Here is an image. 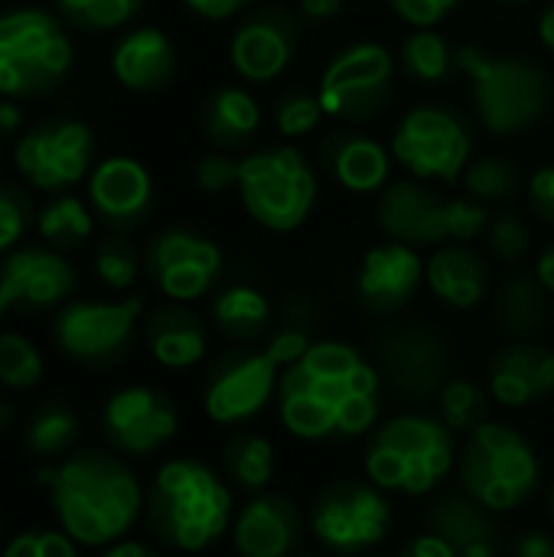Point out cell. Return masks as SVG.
Returning <instances> with one entry per match:
<instances>
[{
	"label": "cell",
	"instance_id": "obj_17",
	"mask_svg": "<svg viewBox=\"0 0 554 557\" xmlns=\"http://www.w3.org/2000/svg\"><path fill=\"white\" fill-rule=\"evenodd\" d=\"M180 431L173 398L150 385L118 388L101 408V437L121 457H153Z\"/></svg>",
	"mask_w": 554,
	"mask_h": 557
},
{
	"label": "cell",
	"instance_id": "obj_43",
	"mask_svg": "<svg viewBox=\"0 0 554 557\" xmlns=\"http://www.w3.org/2000/svg\"><path fill=\"white\" fill-rule=\"evenodd\" d=\"M483 238H487L490 255H493L500 264H509V268L522 264V261L532 255V245H535L532 225H529L519 212H513V209L493 212V222H490V228H487Z\"/></svg>",
	"mask_w": 554,
	"mask_h": 557
},
{
	"label": "cell",
	"instance_id": "obj_27",
	"mask_svg": "<svg viewBox=\"0 0 554 557\" xmlns=\"http://www.w3.org/2000/svg\"><path fill=\"white\" fill-rule=\"evenodd\" d=\"M424 284L444 307L473 310L490 294V264L473 245L444 242L424 261Z\"/></svg>",
	"mask_w": 554,
	"mask_h": 557
},
{
	"label": "cell",
	"instance_id": "obj_36",
	"mask_svg": "<svg viewBox=\"0 0 554 557\" xmlns=\"http://www.w3.org/2000/svg\"><path fill=\"white\" fill-rule=\"evenodd\" d=\"M95 228V215L91 209L78 199V196H56L49 206H42L39 219H36V232L42 235V245L56 248V251H72L78 245H85L91 238Z\"/></svg>",
	"mask_w": 554,
	"mask_h": 557
},
{
	"label": "cell",
	"instance_id": "obj_5",
	"mask_svg": "<svg viewBox=\"0 0 554 557\" xmlns=\"http://www.w3.org/2000/svg\"><path fill=\"white\" fill-rule=\"evenodd\" d=\"M454 460V431L441 418L405 411L372 431L362 463L382 493L428 496L447 480Z\"/></svg>",
	"mask_w": 554,
	"mask_h": 557
},
{
	"label": "cell",
	"instance_id": "obj_18",
	"mask_svg": "<svg viewBox=\"0 0 554 557\" xmlns=\"http://www.w3.org/2000/svg\"><path fill=\"white\" fill-rule=\"evenodd\" d=\"M300 16L281 7H251L229 36V65L238 82L258 88L284 78L297 59Z\"/></svg>",
	"mask_w": 554,
	"mask_h": 557
},
{
	"label": "cell",
	"instance_id": "obj_14",
	"mask_svg": "<svg viewBox=\"0 0 554 557\" xmlns=\"http://www.w3.org/2000/svg\"><path fill=\"white\" fill-rule=\"evenodd\" d=\"M379 372L385 388L402 398V401H431L441 395V388L451 382V346L447 339L421 323H405V326H392L379 346Z\"/></svg>",
	"mask_w": 554,
	"mask_h": 557
},
{
	"label": "cell",
	"instance_id": "obj_33",
	"mask_svg": "<svg viewBox=\"0 0 554 557\" xmlns=\"http://www.w3.org/2000/svg\"><path fill=\"white\" fill-rule=\"evenodd\" d=\"M274 463L278 460H274L271 441L255 431H235L222 447L225 480L232 483V490H238L245 496L268 493V486L274 480Z\"/></svg>",
	"mask_w": 554,
	"mask_h": 557
},
{
	"label": "cell",
	"instance_id": "obj_11",
	"mask_svg": "<svg viewBox=\"0 0 554 557\" xmlns=\"http://www.w3.org/2000/svg\"><path fill=\"white\" fill-rule=\"evenodd\" d=\"M144 320V297L69 300L52 317L56 349L88 369H111L127 359Z\"/></svg>",
	"mask_w": 554,
	"mask_h": 557
},
{
	"label": "cell",
	"instance_id": "obj_64",
	"mask_svg": "<svg viewBox=\"0 0 554 557\" xmlns=\"http://www.w3.org/2000/svg\"><path fill=\"white\" fill-rule=\"evenodd\" d=\"M297 557H323V555H297Z\"/></svg>",
	"mask_w": 554,
	"mask_h": 557
},
{
	"label": "cell",
	"instance_id": "obj_35",
	"mask_svg": "<svg viewBox=\"0 0 554 557\" xmlns=\"http://www.w3.org/2000/svg\"><path fill=\"white\" fill-rule=\"evenodd\" d=\"M395 55L398 69L418 85H441L457 72V49L441 29H411Z\"/></svg>",
	"mask_w": 554,
	"mask_h": 557
},
{
	"label": "cell",
	"instance_id": "obj_58",
	"mask_svg": "<svg viewBox=\"0 0 554 557\" xmlns=\"http://www.w3.org/2000/svg\"><path fill=\"white\" fill-rule=\"evenodd\" d=\"M16 124H20V111H16V104L0 101V134H3V131H16Z\"/></svg>",
	"mask_w": 554,
	"mask_h": 557
},
{
	"label": "cell",
	"instance_id": "obj_48",
	"mask_svg": "<svg viewBox=\"0 0 554 557\" xmlns=\"http://www.w3.org/2000/svg\"><path fill=\"white\" fill-rule=\"evenodd\" d=\"M389 7L411 29H438L460 7V0H389Z\"/></svg>",
	"mask_w": 554,
	"mask_h": 557
},
{
	"label": "cell",
	"instance_id": "obj_12",
	"mask_svg": "<svg viewBox=\"0 0 554 557\" xmlns=\"http://www.w3.org/2000/svg\"><path fill=\"white\" fill-rule=\"evenodd\" d=\"M392 503L376 483L336 480L323 486L310 506L313 539L336 557L372 555L392 532Z\"/></svg>",
	"mask_w": 554,
	"mask_h": 557
},
{
	"label": "cell",
	"instance_id": "obj_60",
	"mask_svg": "<svg viewBox=\"0 0 554 557\" xmlns=\"http://www.w3.org/2000/svg\"><path fill=\"white\" fill-rule=\"evenodd\" d=\"M464 557H496V548H477V552H470V555Z\"/></svg>",
	"mask_w": 554,
	"mask_h": 557
},
{
	"label": "cell",
	"instance_id": "obj_24",
	"mask_svg": "<svg viewBox=\"0 0 554 557\" xmlns=\"http://www.w3.org/2000/svg\"><path fill=\"white\" fill-rule=\"evenodd\" d=\"M487 388L503 408H535L554 395V346L539 339L503 346L487 369Z\"/></svg>",
	"mask_w": 554,
	"mask_h": 557
},
{
	"label": "cell",
	"instance_id": "obj_52",
	"mask_svg": "<svg viewBox=\"0 0 554 557\" xmlns=\"http://www.w3.org/2000/svg\"><path fill=\"white\" fill-rule=\"evenodd\" d=\"M509 557H554V535L545 529H529L513 542Z\"/></svg>",
	"mask_w": 554,
	"mask_h": 557
},
{
	"label": "cell",
	"instance_id": "obj_40",
	"mask_svg": "<svg viewBox=\"0 0 554 557\" xmlns=\"http://www.w3.org/2000/svg\"><path fill=\"white\" fill-rule=\"evenodd\" d=\"M147 0H56L62 23L85 33H111L127 26Z\"/></svg>",
	"mask_w": 554,
	"mask_h": 557
},
{
	"label": "cell",
	"instance_id": "obj_49",
	"mask_svg": "<svg viewBox=\"0 0 554 557\" xmlns=\"http://www.w3.org/2000/svg\"><path fill=\"white\" fill-rule=\"evenodd\" d=\"M310 346H313V339H310L307 326H297V323H284L281 330H271V336L264 343L268 356L281 366V372L291 369L294 362H300Z\"/></svg>",
	"mask_w": 554,
	"mask_h": 557
},
{
	"label": "cell",
	"instance_id": "obj_41",
	"mask_svg": "<svg viewBox=\"0 0 554 557\" xmlns=\"http://www.w3.org/2000/svg\"><path fill=\"white\" fill-rule=\"evenodd\" d=\"M91 268L98 274V281L108 287V290H131L140 277V251L137 245L124 235V232H111L108 238H101L95 245V255H91Z\"/></svg>",
	"mask_w": 554,
	"mask_h": 557
},
{
	"label": "cell",
	"instance_id": "obj_6",
	"mask_svg": "<svg viewBox=\"0 0 554 557\" xmlns=\"http://www.w3.org/2000/svg\"><path fill=\"white\" fill-rule=\"evenodd\" d=\"M238 199L248 219L268 232H297L317 209L320 176L297 144H268L242 153Z\"/></svg>",
	"mask_w": 554,
	"mask_h": 557
},
{
	"label": "cell",
	"instance_id": "obj_22",
	"mask_svg": "<svg viewBox=\"0 0 554 557\" xmlns=\"http://www.w3.org/2000/svg\"><path fill=\"white\" fill-rule=\"evenodd\" d=\"M88 202L111 232L137 228L153 206V176L137 157H104L88 173Z\"/></svg>",
	"mask_w": 554,
	"mask_h": 557
},
{
	"label": "cell",
	"instance_id": "obj_54",
	"mask_svg": "<svg viewBox=\"0 0 554 557\" xmlns=\"http://www.w3.org/2000/svg\"><path fill=\"white\" fill-rule=\"evenodd\" d=\"M346 10V0H297V16L307 23H333Z\"/></svg>",
	"mask_w": 554,
	"mask_h": 557
},
{
	"label": "cell",
	"instance_id": "obj_46",
	"mask_svg": "<svg viewBox=\"0 0 554 557\" xmlns=\"http://www.w3.org/2000/svg\"><path fill=\"white\" fill-rule=\"evenodd\" d=\"M0 557H78V548L62 529H26L7 542Z\"/></svg>",
	"mask_w": 554,
	"mask_h": 557
},
{
	"label": "cell",
	"instance_id": "obj_42",
	"mask_svg": "<svg viewBox=\"0 0 554 557\" xmlns=\"http://www.w3.org/2000/svg\"><path fill=\"white\" fill-rule=\"evenodd\" d=\"M42 379V356L23 333H0V385L29 392Z\"/></svg>",
	"mask_w": 554,
	"mask_h": 557
},
{
	"label": "cell",
	"instance_id": "obj_4",
	"mask_svg": "<svg viewBox=\"0 0 554 557\" xmlns=\"http://www.w3.org/2000/svg\"><path fill=\"white\" fill-rule=\"evenodd\" d=\"M457 72L467 78L480 127L496 137L532 131L552 108V78L532 59L490 52L483 46H460Z\"/></svg>",
	"mask_w": 554,
	"mask_h": 557
},
{
	"label": "cell",
	"instance_id": "obj_16",
	"mask_svg": "<svg viewBox=\"0 0 554 557\" xmlns=\"http://www.w3.org/2000/svg\"><path fill=\"white\" fill-rule=\"evenodd\" d=\"M95 137L85 121L52 117L26 131L13 150L16 170L42 193H65L91 173Z\"/></svg>",
	"mask_w": 554,
	"mask_h": 557
},
{
	"label": "cell",
	"instance_id": "obj_8",
	"mask_svg": "<svg viewBox=\"0 0 554 557\" xmlns=\"http://www.w3.org/2000/svg\"><path fill=\"white\" fill-rule=\"evenodd\" d=\"M75 49L59 16L39 7L0 13V95L29 98L52 91L72 69Z\"/></svg>",
	"mask_w": 554,
	"mask_h": 557
},
{
	"label": "cell",
	"instance_id": "obj_15",
	"mask_svg": "<svg viewBox=\"0 0 554 557\" xmlns=\"http://www.w3.org/2000/svg\"><path fill=\"white\" fill-rule=\"evenodd\" d=\"M281 366L261 346H238L222 352L202 385V408L206 418L216 424H245L278 398Z\"/></svg>",
	"mask_w": 554,
	"mask_h": 557
},
{
	"label": "cell",
	"instance_id": "obj_31",
	"mask_svg": "<svg viewBox=\"0 0 554 557\" xmlns=\"http://www.w3.org/2000/svg\"><path fill=\"white\" fill-rule=\"evenodd\" d=\"M271 317V300L255 284H229L209 300V326L238 346H258L268 339Z\"/></svg>",
	"mask_w": 554,
	"mask_h": 557
},
{
	"label": "cell",
	"instance_id": "obj_32",
	"mask_svg": "<svg viewBox=\"0 0 554 557\" xmlns=\"http://www.w3.org/2000/svg\"><path fill=\"white\" fill-rule=\"evenodd\" d=\"M552 320V294L532 271H513L496 294V326L509 343L539 339Z\"/></svg>",
	"mask_w": 554,
	"mask_h": 557
},
{
	"label": "cell",
	"instance_id": "obj_34",
	"mask_svg": "<svg viewBox=\"0 0 554 557\" xmlns=\"http://www.w3.org/2000/svg\"><path fill=\"white\" fill-rule=\"evenodd\" d=\"M78 437L82 421L65 401H42L23 428V447L36 460H65L75 454Z\"/></svg>",
	"mask_w": 554,
	"mask_h": 557
},
{
	"label": "cell",
	"instance_id": "obj_56",
	"mask_svg": "<svg viewBox=\"0 0 554 557\" xmlns=\"http://www.w3.org/2000/svg\"><path fill=\"white\" fill-rule=\"evenodd\" d=\"M535 33H539V46L554 55V0H549L539 13V23H535Z\"/></svg>",
	"mask_w": 554,
	"mask_h": 557
},
{
	"label": "cell",
	"instance_id": "obj_47",
	"mask_svg": "<svg viewBox=\"0 0 554 557\" xmlns=\"http://www.w3.org/2000/svg\"><path fill=\"white\" fill-rule=\"evenodd\" d=\"M29 225V199L16 186L0 183V255H10Z\"/></svg>",
	"mask_w": 554,
	"mask_h": 557
},
{
	"label": "cell",
	"instance_id": "obj_61",
	"mask_svg": "<svg viewBox=\"0 0 554 557\" xmlns=\"http://www.w3.org/2000/svg\"><path fill=\"white\" fill-rule=\"evenodd\" d=\"M549 519H552V525H554V483H552V493H549Z\"/></svg>",
	"mask_w": 554,
	"mask_h": 557
},
{
	"label": "cell",
	"instance_id": "obj_2",
	"mask_svg": "<svg viewBox=\"0 0 554 557\" xmlns=\"http://www.w3.org/2000/svg\"><path fill=\"white\" fill-rule=\"evenodd\" d=\"M49 490L59 529L85 548L121 542L144 512V486L137 473L108 450H75L52 470L39 473Z\"/></svg>",
	"mask_w": 554,
	"mask_h": 557
},
{
	"label": "cell",
	"instance_id": "obj_26",
	"mask_svg": "<svg viewBox=\"0 0 554 557\" xmlns=\"http://www.w3.org/2000/svg\"><path fill=\"white\" fill-rule=\"evenodd\" d=\"M144 343L163 369H193L209 352V320L189 304H160L144 317Z\"/></svg>",
	"mask_w": 554,
	"mask_h": 557
},
{
	"label": "cell",
	"instance_id": "obj_13",
	"mask_svg": "<svg viewBox=\"0 0 554 557\" xmlns=\"http://www.w3.org/2000/svg\"><path fill=\"white\" fill-rule=\"evenodd\" d=\"M222 264L225 258L219 242L186 225H170L157 232L144 248L147 277L173 304H196L209 297L222 274Z\"/></svg>",
	"mask_w": 554,
	"mask_h": 557
},
{
	"label": "cell",
	"instance_id": "obj_29",
	"mask_svg": "<svg viewBox=\"0 0 554 557\" xmlns=\"http://www.w3.org/2000/svg\"><path fill=\"white\" fill-rule=\"evenodd\" d=\"M264 124V104L251 91V85H219L209 91L202 104V131L219 150L248 147Z\"/></svg>",
	"mask_w": 554,
	"mask_h": 557
},
{
	"label": "cell",
	"instance_id": "obj_62",
	"mask_svg": "<svg viewBox=\"0 0 554 557\" xmlns=\"http://www.w3.org/2000/svg\"><path fill=\"white\" fill-rule=\"evenodd\" d=\"M500 3H526V0H500Z\"/></svg>",
	"mask_w": 554,
	"mask_h": 557
},
{
	"label": "cell",
	"instance_id": "obj_38",
	"mask_svg": "<svg viewBox=\"0 0 554 557\" xmlns=\"http://www.w3.org/2000/svg\"><path fill=\"white\" fill-rule=\"evenodd\" d=\"M460 193L483 202V206H493V202H506L516 189H519V170L500 157V153H483V157H473L460 176Z\"/></svg>",
	"mask_w": 554,
	"mask_h": 557
},
{
	"label": "cell",
	"instance_id": "obj_44",
	"mask_svg": "<svg viewBox=\"0 0 554 557\" xmlns=\"http://www.w3.org/2000/svg\"><path fill=\"white\" fill-rule=\"evenodd\" d=\"M493 222V212L490 206L470 199V196H447V235L451 242H464V245H473L477 238L487 235Z\"/></svg>",
	"mask_w": 554,
	"mask_h": 557
},
{
	"label": "cell",
	"instance_id": "obj_23",
	"mask_svg": "<svg viewBox=\"0 0 554 557\" xmlns=\"http://www.w3.org/2000/svg\"><path fill=\"white\" fill-rule=\"evenodd\" d=\"M300 506L281 493L251 496L232 519V548L238 557H297L304 542Z\"/></svg>",
	"mask_w": 554,
	"mask_h": 557
},
{
	"label": "cell",
	"instance_id": "obj_55",
	"mask_svg": "<svg viewBox=\"0 0 554 557\" xmlns=\"http://www.w3.org/2000/svg\"><path fill=\"white\" fill-rule=\"evenodd\" d=\"M532 274L539 277V284L549 290L554 297V238L552 242H545L542 245V251L535 255V268H532Z\"/></svg>",
	"mask_w": 554,
	"mask_h": 557
},
{
	"label": "cell",
	"instance_id": "obj_20",
	"mask_svg": "<svg viewBox=\"0 0 554 557\" xmlns=\"http://www.w3.org/2000/svg\"><path fill=\"white\" fill-rule=\"evenodd\" d=\"M379 228L392 242H405L415 248H438L451 242L447 235V196L424 180L395 176L379 193L376 209Z\"/></svg>",
	"mask_w": 554,
	"mask_h": 557
},
{
	"label": "cell",
	"instance_id": "obj_30",
	"mask_svg": "<svg viewBox=\"0 0 554 557\" xmlns=\"http://www.w3.org/2000/svg\"><path fill=\"white\" fill-rule=\"evenodd\" d=\"M428 532L441 535L460 557L477 552V548H496V542H500V525L493 522V512L483 509L464 490L441 493L431 503Z\"/></svg>",
	"mask_w": 554,
	"mask_h": 557
},
{
	"label": "cell",
	"instance_id": "obj_25",
	"mask_svg": "<svg viewBox=\"0 0 554 557\" xmlns=\"http://www.w3.org/2000/svg\"><path fill=\"white\" fill-rule=\"evenodd\" d=\"M323 166L333 183L353 196H379L395 180L389 140L362 131H336L323 140Z\"/></svg>",
	"mask_w": 554,
	"mask_h": 557
},
{
	"label": "cell",
	"instance_id": "obj_59",
	"mask_svg": "<svg viewBox=\"0 0 554 557\" xmlns=\"http://www.w3.org/2000/svg\"><path fill=\"white\" fill-rule=\"evenodd\" d=\"M13 424V405L7 398H0V434Z\"/></svg>",
	"mask_w": 554,
	"mask_h": 557
},
{
	"label": "cell",
	"instance_id": "obj_50",
	"mask_svg": "<svg viewBox=\"0 0 554 557\" xmlns=\"http://www.w3.org/2000/svg\"><path fill=\"white\" fill-rule=\"evenodd\" d=\"M526 199H529V209L554 228V163L539 166L529 183H526Z\"/></svg>",
	"mask_w": 554,
	"mask_h": 557
},
{
	"label": "cell",
	"instance_id": "obj_63",
	"mask_svg": "<svg viewBox=\"0 0 554 557\" xmlns=\"http://www.w3.org/2000/svg\"><path fill=\"white\" fill-rule=\"evenodd\" d=\"M366 557H389V555H376V552H372V555H366Z\"/></svg>",
	"mask_w": 554,
	"mask_h": 557
},
{
	"label": "cell",
	"instance_id": "obj_21",
	"mask_svg": "<svg viewBox=\"0 0 554 557\" xmlns=\"http://www.w3.org/2000/svg\"><path fill=\"white\" fill-rule=\"evenodd\" d=\"M424 255L405 242H379L372 245L356 271L359 304L376 317H392L405 310L424 284Z\"/></svg>",
	"mask_w": 554,
	"mask_h": 557
},
{
	"label": "cell",
	"instance_id": "obj_51",
	"mask_svg": "<svg viewBox=\"0 0 554 557\" xmlns=\"http://www.w3.org/2000/svg\"><path fill=\"white\" fill-rule=\"evenodd\" d=\"M258 0H183V7L202 20H232L245 10H251Z\"/></svg>",
	"mask_w": 554,
	"mask_h": 557
},
{
	"label": "cell",
	"instance_id": "obj_28",
	"mask_svg": "<svg viewBox=\"0 0 554 557\" xmlns=\"http://www.w3.org/2000/svg\"><path fill=\"white\" fill-rule=\"evenodd\" d=\"M111 72L127 91H160L176 75V46L160 26H134L114 42Z\"/></svg>",
	"mask_w": 554,
	"mask_h": 557
},
{
	"label": "cell",
	"instance_id": "obj_7",
	"mask_svg": "<svg viewBox=\"0 0 554 557\" xmlns=\"http://www.w3.org/2000/svg\"><path fill=\"white\" fill-rule=\"evenodd\" d=\"M457 473L460 490L493 516L516 512L542 486V463L529 437L496 421L470 431L457 457Z\"/></svg>",
	"mask_w": 554,
	"mask_h": 557
},
{
	"label": "cell",
	"instance_id": "obj_1",
	"mask_svg": "<svg viewBox=\"0 0 554 557\" xmlns=\"http://www.w3.org/2000/svg\"><path fill=\"white\" fill-rule=\"evenodd\" d=\"M382 372L356 346L320 339L281 372L278 418L300 441H353L382 414Z\"/></svg>",
	"mask_w": 554,
	"mask_h": 557
},
{
	"label": "cell",
	"instance_id": "obj_10",
	"mask_svg": "<svg viewBox=\"0 0 554 557\" xmlns=\"http://www.w3.org/2000/svg\"><path fill=\"white\" fill-rule=\"evenodd\" d=\"M398 55L379 39H356L343 46L320 72L317 98L327 121L366 124L379 117L395 98Z\"/></svg>",
	"mask_w": 554,
	"mask_h": 557
},
{
	"label": "cell",
	"instance_id": "obj_3",
	"mask_svg": "<svg viewBox=\"0 0 554 557\" xmlns=\"http://www.w3.org/2000/svg\"><path fill=\"white\" fill-rule=\"evenodd\" d=\"M144 516L160 545L196 555L232 532V490L209 463L176 457L153 473Z\"/></svg>",
	"mask_w": 554,
	"mask_h": 557
},
{
	"label": "cell",
	"instance_id": "obj_39",
	"mask_svg": "<svg viewBox=\"0 0 554 557\" xmlns=\"http://www.w3.org/2000/svg\"><path fill=\"white\" fill-rule=\"evenodd\" d=\"M271 121H274V131L281 134V140L297 144V140L313 137L323 127L327 114H323V104H320L317 91L287 88L284 95H278V101L271 108Z\"/></svg>",
	"mask_w": 554,
	"mask_h": 557
},
{
	"label": "cell",
	"instance_id": "obj_9",
	"mask_svg": "<svg viewBox=\"0 0 554 557\" xmlns=\"http://www.w3.org/2000/svg\"><path fill=\"white\" fill-rule=\"evenodd\" d=\"M389 147L405 176L434 186H454L473 160V127L454 108L424 101L398 114Z\"/></svg>",
	"mask_w": 554,
	"mask_h": 557
},
{
	"label": "cell",
	"instance_id": "obj_57",
	"mask_svg": "<svg viewBox=\"0 0 554 557\" xmlns=\"http://www.w3.org/2000/svg\"><path fill=\"white\" fill-rule=\"evenodd\" d=\"M101 557H157V552L147 542H134V539H121L114 545H108V552Z\"/></svg>",
	"mask_w": 554,
	"mask_h": 557
},
{
	"label": "cell",
	"instance_id": "obj_53",
	"mask_svg": "<svg viewBox=\"0 0 554 557\" xmlns=\"http://www.w3.org/2000/svg\"><path fill=\"white\" fill-rule=\"evenodd\" d=\"M398 557H460L441 535H434V532H424V535H418V539H411Z\"/></svg>",
	"mask_w": 554,
	"mask_h": 557
},
{
	"label": "cell",
	"instance_id": "obj_19",
	"mask_svg": "<svg viewBox=\"0 0 554 557\" xmlns=\"http://www.w3.org/2000/svg\"><path fill=\"white\" fill-rule=\"evenodd\" d=\"M75 284V268L65 261L62 251L49 245L13 248L0 261V317H7L10 310L39 313L62 307L72 297Z\"/></svg>",
	"mask_w": 554,
	"mask_h": 557
},
{
	"label": "cell",
	"instance_id": "obj_37",
	"mask_svg": "<svg viewBox=\"0 0 554 557\" xmlns=\"http://www.w3.org/2000/svg\"><path fill=\"white\" fill-rule=\"evenodd\" d=\"M490 388H483L473 379H451L438 395V418L454 434H470L480 424L490 421Z\"/></svg>",
	"mask_w": 554,
	"mask_h": 557
},
{
	"label": "cell",
	"instance_id": "obj_45",
	"mask_svg": "<svg viewBox=\"0 0 554 557\" xmlns=\"http://www.w3.org/2000/svg\"><path fill=\"white\" fill-rule=\"evenodd\" d=\"M238 173H242V157L232 150H209L196 160L193 180L202 193L222 196L229 189H238Z\"/></svg>",
	"mask_w": 554,
	"mask_h": 557
}]
</instances>
